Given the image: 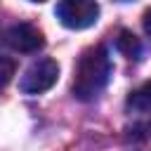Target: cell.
I'll return each mask as SVG.
<instances>
[{"mask_svg": "<svg viewBox=\"0 0 151 151\" xmlns=\"http://www.w3.org/2000/svg\"><path fill=\"white\" fill-rule=\"evenodd\" d=\"M142 24H144V31L151 35V9H146V12H144V19H142Z\"/></svg>", "mask_w": 151, "mask_h": 151, "instance_id": "ba28073f", "label": "cell"}, {"mask_svg": "<svg viewBox=\"0 0 151 151\" xmlns=\"http://www.w3.org/2000/svg\"><path fill=\"white\" fill-rule=\"evenodd\" d=\"M33 2H42V0H33Z\"/></svg>", "mask_w": 151, "mask_h": 151, "instance_id": "9c48e42d", "label": "cell"}, {"mask_svg": "<svg viewBox=\"0 0 151 151\" xmlns=\"http://www.w3.org/2000/svg\"><path fill=\"white\" fill-rule=\"evenodd\" d=\"M14 71H17L14 59H9V57H0V87H5V85L12 80Z\"/></svg>", "mask_w": 151, "mask_h": 151, "instance_id": "52a82bcc", "label": "cell"}, {"mask_svg": "<svg viewBox=\"0 0 151 151\" xmlns=\"http://www.w3.org/2000/svg\"><path fill=\"white\" fill-rule=\"evenodd\" d=\"M57 17L66 28L83 31L97 21L99 5L94 0H61L57 5Z\"/></svg>", "mask_w": 151, "mask_h": 151, "instance_id": "7a4b0ae2", "label": "cell"}, {"mask_svg": "<svg viewBox=\"0 0 151 151\" xmlns=\"http://www.w3.org/2000/svg\"><path fill=\"white\" fill-rule=\"evenodd\" d=\"M127 106L134 111H151V83H144L127 97Z\"/></svg>", "mask_w": 151, "mask_h": 151, "instance_id": "5b68a950", "label": "cell"}, {"mask_svg": "<svg viewBox=\"0 0 151 151\" xmlns=\"http://www.w3.org/2000/svg\"><path fill=\"white\" fill-rule=\"evenodd\" d=\"M57 78H59V64L54 59H38L21 76V90L26 94H42L57 83Z\"/></svg>", "mask_w": 151, "mask_h": 151, "instance_id": "3957f363", "label": "cell"}, {"mask_svg": "<svg viewBox=\"0 0 151 151\" xmlns=\"http://www.w3.org/2000/svg\"><path fill=\"white\" fill-rule=\"evenodd\" d=\"M116 45H118V50H120L123 54H127V57H137L139 50H142V47H139V40H137L130 31H120Z\"/></svg>", "mask_w": 151, "mask_h": 151, "instance_id": "8992f818", "label": "cell"}, {"mask_svg": "<svg viewBox=\"0 0 151 151\" xmlns=\"http://www.w3.org/2000/svg\"><path fill=\"white\" fill-rule=\"evenodd\" d=\"M111 78V57L104 45H92L87 47L73 71V97L80 101L94 99L109 83Z\"/></svg>", "mask_w": 151, "mask_h": 151, "instance_id": "6da1fadb", "label": "cell"}, {"mask_svg": "<svg viewBox=\"0 0 151 151\" xmlns=\"http://www.w3.org/2000/svg\"><path fill=\"white\" fill-rule=\"evenodd\" d=\"M2 42L7 47H12L14 52L28 54V52H38L45 40H42V33L35 26H31V24H14V26H9L2 33Z\"/></svg>", "mask_w": 151, "mask_h": 151, "instance_id": "277c9868", "label": "cell"}]
</instances>
